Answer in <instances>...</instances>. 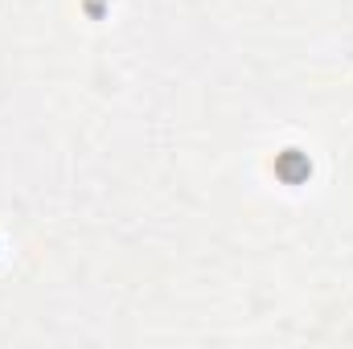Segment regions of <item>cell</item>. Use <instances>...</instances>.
Wrapping results in <instances>:
<instances>
[{"instance_id":"cell-1","label":"cell","mask_w":353,"mask_h":349,"mask_svg":"<svg viewBox=\"0 0 353 349\" xmlns=\"http://www.w3.org/2000/svg\"><path fill=\"white\" fill-rule=\"evenodd\" d=\"M283 173H288V177H300V173H304V165H300V161H292V157H288V161H283Z\"/></svg>"}]
</instances>
